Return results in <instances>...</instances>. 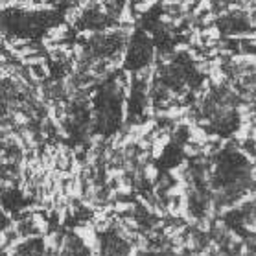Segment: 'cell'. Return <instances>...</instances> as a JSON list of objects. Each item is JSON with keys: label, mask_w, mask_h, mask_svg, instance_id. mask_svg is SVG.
I'll use <instances>...</instances> for the list:
<instances>
[{"label": "cell", "mask_w": 256, "mask_h": 256, "mask_svg": "<svg viewBox=\"0 0 256 256\" xmlns=\"http://www.w3.org/2000/svg\"><path fill=\"white\" fill-rule=\"evenodd\" d=\"M83 15H85V12H83L82 8L78 6V4H72V6H68L63 12V22L68 24L70 28H74V26H78L83 20Z\"/></svg>", "instance_id": "6da1fadb"}, {"label": "cell", "mask_w": 256, "mask_h": 256, "mask_svg": "<svg viewBox=\"0 0 256 256\" xmlns=\"http://www.w3.org/2000/svg\"><path fill=\"white\" fill-rule=\"evenodd\" d=\"M68 34H70V26L66 22H61V24H54V26H50L44 35H48V37L56 42H63V41H66Z\"/></svg>", "instance_id": "7a4b0ae2"}, {"label": "cell", "mask_w": 256, "mask_h": 256, "mask_svg": "<svg viewBox=\"0 0 256 256\" xmlns=\"http://www.w3.org/2000/svg\"><path fill=\"white\" fill-rule=\"evenodd\" d=\"M206 140H208V129L201 128V126H198V124L190 128V136H188V142H194V144L203 146Z\"/></svg>", "instance_id": "3957f363"}, {"label": "cell", "mask_w": 256, "mask_h": 256, "mask_svg": "<svg viewBox=\"0 0 256 256\" xmlns=\"http://www.w3.org/2000/svg\"><path fill=\"white\" fill-rule=\"evenodd\" d=\"M142 175H144V179L148 180L150 184L155 186V182H157L158 177H160V170H158V166L155 164V160L150 164H146V166H142Z\"/></svg>", "instance_id": "277c9868"}, {"label": "cell", "mask_w": 256, "mask_h": 256, "mask_svg": "<svg viewBox=\"0 0 256 256\" xmlns=\"http://www.w3.org/2000/svg\"><path fill=\"white\" fill-rule=\"evenodd\" d=\"M201 34H203L204 41H222L223 32L220 28V24H212V26H206V28H201Z\"/></svg>", "instance_id": "5b68a950"}, {"label": "cell", "mask_w": 256, "mask_h": 256, "mask_svg": "<svg viewBox=\"0 0 256 256\" xmlns=\"http://www.w3.org/2000/svg\"><path fill=\"white\" fill-rule=\"evenodd\" d=\"M180 150H182V155H184L186 158H190V160H194V158H198L203 155L201 146L194 144V142H184V144L180 146Z\"/></svg>", "instance_id": "8992f818"}, {"label": "cell", "mask_w": 256, "mask_h": 256, "mask_svg": "<svg viewBox=\"0 0 256 256\" xmlns=\"http://www.w3.org/2000/svg\"><path fill=\"white\" fill-rule=\"evenodd\" d=\"M234 256H247V254H234Z\"/></svg>", "instance_id": "52a82bcc"}]
</instances>
